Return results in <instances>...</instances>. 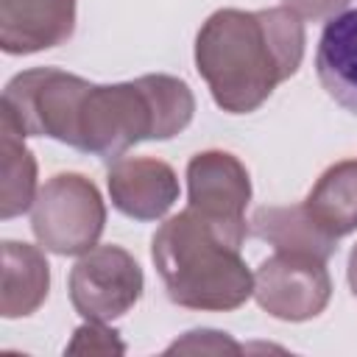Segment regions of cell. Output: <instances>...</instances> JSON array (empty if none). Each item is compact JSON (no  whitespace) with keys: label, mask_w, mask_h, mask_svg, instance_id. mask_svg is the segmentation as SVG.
I'll use <instances>...</instances> for the list:
<instances>
[{"label":"cell","mask_w":357,"mask_h":357,"mask_svg":"<svg viewBox=\"0 0 357 357\" xmlns=\"http://www.w3.org/2000/svg\"><path fill=\"white\" fill-rule=\"evenodd\" d=\"M304 20L287 6L218 8L195 36V70L229 114L257 112L304 59Z\"/></svg>","instance_id":"6da1fadb"},{"label":"cell","mask_w":357,"mask_h":357,"mask_svg":"<svg viewBox=\"0 0 357 357\" xmlns=\"http://www.w3.org/2000/svg\"><path fill=\"white\" fill-rule=\"evenodd\" d=\"M195 114V95L187 81L151 73L120 84L86 81L67 145L103 162L120 159L145 139H170L181 134Z\"/></svg>","instance_id":"7a4b0ae2"},{"label":"cell","mask_w":357,"mask_h":357,"mask_svg":"<svg viewBox=\"0 0 357 357\" xmlns=\"http://www.w3.org/2000/svg\"><path fill=\"white\" fill-rule=\"evenodd\" d=\"M240 248L243 240L187 206L156 229L151 259L173 304L231 312L254 296V273Z\"/></svg>","instance_id":"3957f363"},{"label":"cell","mask_w":357,"mask_h":357,"mask_svg":"<svg viewBox=\"0 0 357 357\" xmlns=\"http://www.w3.org/2000/svg\"><path fill=\"white\" fill-rule=\"evenodd\" d=\"M106 226V204L100 190L84 173L50 176L31 206V229L59 257H81L98 245Z\"/></svg>","instance_id":"277c9868"},{"label":"cell","mask_w":357,"mask_h":357,"mask_svg":"<svg viewBox=\"0 0 357 357\" xmlns=\"http://www.w3.org/2000/svg\"><path fill=\"white\" fill-rule=\"evenodd\" d=\"M70 301L84 321L112 324L142 298L145 276L123 245H95L78 257L67 279Z\"/></svg>","instance_id":"5b68a950"},{"label":"cell","mask_w":357,"mask_h":357,"mask_svg":"<svg viewBox=\"0 0 357 357\" xmlns=\"http://www.w3.org/2000/svg\"><path fill=\"white\" fill-rule=\"evenodd\" d=\"M254 298L279 321L301 324L318 318L332 298L326 259L304 251H276L254 273Z\"/></svg>","instance_id":"8992f818"},{"label":"cell","mask_w":357,"mask_h":357,"mask_svg":"<svg viewBox=\"0 0 357 357\" xmlns=\"http://www.w3.org/2000/svg\"><path fill=\"white\" fill-rule=\"evenodd\" d=\"M251 176L229 151H201L187 162V206L245 243Z\"/></svg>","instance_id":"52a82bcc"},{"label":"cell","mask_w":357,"mask_h":357,"mask_svg":"<svg viewBox=\"0 0 357 357\" xmlns=\"http://www.w3.org/2000/svg\"><path fill=\"white\" fill-rule=\"evenodd\" d=\"M112 206L131 220H159L178 201L176 170L153 156H120L106 173Z\"/></svg>","instance_id":"ba28073f"},{"label":"cell","mask_w":357,"mask_h":357,"mask_svg":"<svg viewBox=\"0 0 357 357\" xmlns=\"http://www.w3.org/2000/svg\"><path fill=\"white\" fill-rule=\"evenodd\" d=\"M75 31V0H0V47L31 56L64 45Z\"/></svg>","instance_id":"9c48e42d"},{"label":"cell","mask_w":357,"mask_h":357,"mask_svg":"<svg viewBox=\"0 0 357 357\" xmlns=\"http://www.w3.org/2000/svg\"><path fill=\"white\" fill-rule=\"evenodd\" d=\"M315 73L326 95L357 114V3L326 20L315 50Z\"/></svg>","instance_id":"30bf717a"},{"label":"cell","mask_w":357,"mask_h":357,"mask_svg":"<svg viewBox=\"0 0 357 357\" xmlns=\"http://www.w3.org/2000/svg\"><path fill=\"white\" fill-rule=\"evenodd\" d=\"M3 284H0V315L25 318L33 315L50 290V265L42 248L31 243L3 240Z\"/></svg>","instance_id":"8fae6325"},{"label":"cell","mask_w":357,"mask_h":357,"mask_svg":"<svg viewBox=\"0 0 357 357\" xmlns=\"http://www.w3.org/2000/svg\"><path fill=\"white\" fill-rule=\"evenodd\" d=\"M248 234L276 251H304L321 259H329L337 251V240L312 220L304 201L290 206H259L248 220Z\"/></svg>","instance_id":"7c38bea8"},{"label":"cell","mask_w":357,"mask_h":357,"mask_svg":"<svg viewBox=\"0 0 357 357\" xmlns=\"http://www.w3.org/2000/svg\"><path fill=\"white\" fill-rule=\"evenodd\" d=\"M304 206L335 240L357 231V159L329 165L307 192Z\"/></svg>","instance_id":"4fadbf2b"},{"label":"cell","mask_w":357,"mask_h":357,"mask_svg":"<svg viewBox=\"0 0 357 357\" xmlns=\"http://www.w3.org/2000/svg\"><path fill=\"white\" fill-rule=\"evenodd\" d=\"M0 148H3V181H0V218H17L28 212L36 201V159L25 148V137L0 120Z\"/></svg>","instance_id":"5bb4252c"},{"label":"cell","mask_w":357,"mask_h":357,"mask_svg":"<svg viewBox=\"0 0 357 357\" xmlns=\"http://www.w3.org/2000/svg\"><path fill=\"white\" fill-rule=\"evenodd\" d=\"M123 351L126 346L117 337V332L100 321H86L84 326H78L67 346V354H123Z\"/></svg>","instance_id":"9a60e30c"},{"label":"cell","mask_w":357,"mask_h":357,"mask_svg":"<svg viewBox=\"0 0 357 357\" xmlns=\"http://www.w3.org/2000/svg\"><path fill=\"white\" fill-rule=\"evenodd\" d=\"M240 349L243 346L234 343L226 332H218V329H192L181 340H176L167 351H212V354H220V351H240Z\"/></svg>","instance_id":"2e32d148"},{"label":"cell","mask_w":357,"mask_h":357,"mask_svg":"<svg viewBox=\"0 0 357 357\" xmlns=\"http://www.w3.org/2000/svg\"><path fill=\"white\" fill-rule=\"evenodd\" d=\"M282 6H287L290 11H296L301 20H332L335 14H340L343 8L351 6V0H282Z\"/></svg>","instance_id":"e0dca14e"},{"label":"cell","mask_w":357,"mask_h":357,"mask_svg":"<svg viewBox=\"0 0 357 357\" xmlns=\"http://www.w3.org/2000/svg\"><path fill=\"white\" fill-rule=\"evenodd\" d=\"M346 276H349V287H351V293H354V298H357V243H354V248H351V254H349Z\"/></svg>","instance_id":"ac0fdd59"}]
</instances>
